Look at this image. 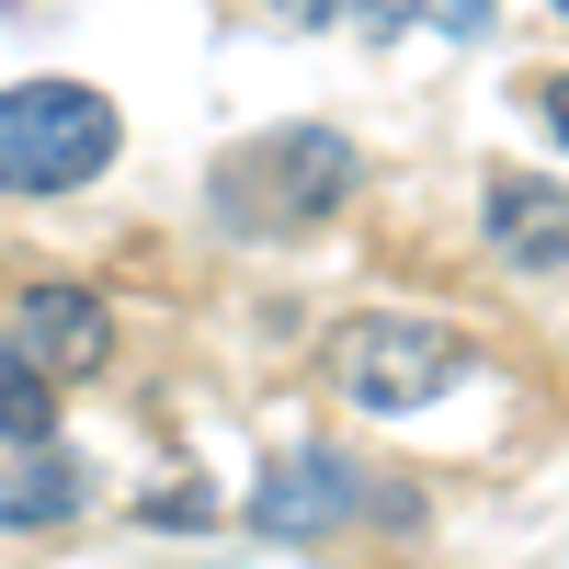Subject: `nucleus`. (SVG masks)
<instances>
[{"label": "nucleus", "mask_w": 569, "mask_h": 569, "mask_svg": "<svg viewBox=\"0 0 569 569\" xmlns=\"http://www.w3.org/2000/svg\"><path fill=\"white\" fill-rule=\"evenodd\" d=\"M46 421H58V399H46V365L0 342V445H34Z\"/></svg>", "instance_id": "obj_8"}, {"label": "nucleus", "mask_w": 569, "mask_h": 569, "mask_svg": "<svg viewBox=\"0 0 569 569\" xmlns=\"http://www.w3.org/2000/svg\"><path fill=\"white\" fill-rule=\"evenodd\" d=\"M490 240H501V262H569V194L536 171H501L490 182Z\"/></svg>", "instance_id": "obj_7"}, {"label": "nucleus", "mask_w": 569, "mask_h": 569, "mask_svg": "<svg viewBox=\"0 0 569 569\" xmlns=\"http://www.w3.org/2000/svg\"><path fill=\"white\" fill-rule=\"evenodd\" d=\"M353 512H388L365 467H342V456H284L273 479H262V501H251V525L262 536H330V525H353Z\"/></svg>", "instance_id": "obj_4"}, {"label": "nucleus", "mask_w": 569, "mask_h": 569, "mask_svg": "<svg viewBox=\"0 0 569 569\" xmlns=\"http://www.w3.org/2000/svg\"><path fill=\"white\" fill-rule=\"evenodd\" d=\"M558 12H569V0H558Z\"/></svg>", "instance_id": "obj_10"}, {"label": "nucleus", "mask_w": 569, "mask_h": 569, "mask_svg": "<svg viewBox=\"0 0 569 569\" xmlns=\"http://www.w3.org/2000/svg\"><path fill=\"white\" fill-rule=\"evenodd\" d=\"M126 114L91 80H23L0 91V194H80L91 171H114Z\"/></svg>", "instance_id": "obj_1"}, {"label": "nucleus", "mask_w": 569, "mask_h": 569, "mask_svg": "<svg viewBox=\"0 0 569 569\" xmlns=\"http://www.w3.org/2000/svg\"><path fill=\"white\" fill-rule=\"evenodd\" d=\"M206 194H217L228 228H251V240H262V228H308V217H330L353 194V149L330 126H273V137H251V149L217 160Z\"/></svg>", "instance_id": "obj_2"}, {"label": "nucleus", "mask_w": 569, "mask_h": 569, "mask_svg": "<svg viewBox=\"0 0 569 569\" xmlns=\"http://www.w3.org/2000/svg\"><path fill=\"white\" fill-rule=\"evenodd\" d=\"M536 114H547V137H558V149H569V69H558V80H536Z\"/></svg>", "instance_id": "obj_9"}, {"label": "nucleus", "mask_w": 569, "mask_h": 569, "mask_svg": "<svg viewBox=\"0 0 569 569\" xmlns=\"http://www.w3.org/2000/svg\"><path fill=\"white\" fill-rule=\"evenodd\" d=\"M456 388V330L433 319H365L353 342H342V399L353 410H421V399H445Z\"/></svg>", "instance_id": "obj_3"}, {"label": "nucleus", "mask_w": 569, "mask_h": 569, "mask_svg": "<svg viewBox=\"0 0 569 569\" xmlns=\"http://www.w3.org/2000/svg\"><path fill=\"white\" fill-rule=\"evenodd\" d=\"M91 501V467L58 456V445H12V467H0V536H34V525H69V512Z\"/></svg>", "instance_id": "obj_6"}, {"label": "nucleus", "mask_w": 569, "mask_h": 569, "mask_svg": "<svg viewBox=\"0 0 569 569\" xmlns=\"http://www.w3.org/2000/svg\"><path fill=\"white\" fill-rule=\"evenodd\" d=\"M12 353H34L46 376H91L114 353V319L80 297V284H23V319H12Z\"/></svg>", "instance_id": "obj_5"}]
</instances>
